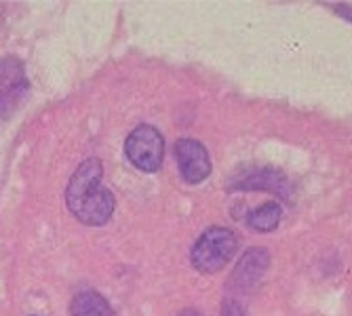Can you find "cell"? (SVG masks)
Returning <instances> with one entry per match:
<instances>
[{
	"label": "cell",
	"mask_w": 352,
	"mask_h": 316,
	"mask_svg": "<svg viewBox=\"0 0 352 316\" xmlns=\"http://www.w3.org/2000/svg\"><path fill=\"white\" fill-rule=\"evenodd\" d=\"M102 177L104 169L100 158H87L74 171L66 190L70 213L87 226H104L114 213V196L102 185Z\"/></svg>",
	"instance_id": "obj_1"
},
{
	"label": "cell",
	"mask_w": 352,
	"mask_h": 316,
	"mask_svg": "<svg viewBox=\"0 0 352 316\" xmlns=\"http://www.w3.org/2000/svg\"><path fill=\"white\" fill-rule=\"evenodd\" d=\"M239 251V236L228 228H209L201 234L190 253V262L199 272L213 274L226 268Z\"/></svg>",
	"instance_id": "obj_2"
},
{
	"label": "cell",
	"mask_w": 352,
	"mask_h": 316,
	"mask_svg": "<svg viewBox=\"0 0 352 316\" xmlns=\"http://www.w3.org/2000/svg\"><path fill=\"white\" fill-rule=\"evenodd\" d=\"M124 154L133 167L152 173L158 171L165 158V139L150 124H140L124 142Z\"/></svg>",
	"instance_id": "obj_3"
},
{
	"label": "cell",
	"mask_w": 352,
	"mask_h": 316,
	"mask_svg": "<svg viewBox=\"0 0 352 316\" xmlns=\"http://www.w3.org/2000/svg\"><path fill=\"white\" fill-rule=\"evenodd\" d=\"M270 268V253L264 247H253L247 249L241 260L236 262V268L230 274L228 280V295L239 297L241 293H249L255 284H258L266 270Z\"/></svg>",
	"instance_id": "obj_4"
},
{
	"label": "cell",
	"mask_w": 352,
	"mask_h": 316,
	"mask_svg": "<svg viewBox=\"0 0 352 316\" xmlns=\"http://www.w3.org/2000/svg\"><path fill=\"white\" fill-rule=\"evenodd\" d=\"M28 78L17 57L0 59V120H7L23 102Z\"/></svg>",
	"instance_id": "obj_5"
},
{
	"label": "cell",
	"mask_w": 352,
	"mask_h": 316,
	"mask_svg": "<svg viewBox=\"0 0 352 316\" xmlns=\"http://www.w3.org/2000/svg\"><path fill=\"white\" fill-rule=\"evenodd\" d=\"M175 161L188 183H201L211 173V161L205 146L197 139H179L175 144Z\"/></svg>",
	"instance_id": "obj_6"
},
{
	"label": "cell",
	"mask_w": 352,
	"mask_h": 316,
	"mask_svg": "<svg viewBox=\"0 0 352 316\" xmlns=\"http://www.w3.org/2000/svg\"><path fill=\"white\" fill-rule=\"evenodd\" d=\"M234 190H262V192H274L280 196L289 194V179H287L285 173H280L278 169L272 167H260V169H253L247 175L239 177L232 185Z\"/></svg>",
	"instance_id": "obj_7"
},
{
	"label": "cell",
	"mask_w": 352,
	"mask_h": 316,
	"mask_svg": "<svg viewBox=\"0 0 352 316\" xmlns=\"http://www.w3.org/2000/svg\"><path fill=\"white\" fill-rule=\"evenodd\" d=\"M72 316H114L110 304L95 291H82L78 293L70 304Z\"/></svg>",
	"instance_id": "obj_8"
},
{
	"label": "cell",
	"mask_w": 352,
	"mask_h": 316,
	"mask_svg": "<svg viewBox=\"0 0 352 316\" xmlns=\"http://www.w3.org/2000/svg\"><path fill=\"white\" fill-rule=\"evenodd\" d=\"M280 217H283V209L278 203H264L249 215L247 224L249 228L258 232H272L280 224Z\"/></svg>",
	"instance_id": "obj_9"
},
{
	"label": "cell",
	"mask_w": 352,
	"mask_h": 316,
	"mask_svg": "<svg viewBox=\"0 0 352 316\" xmlns=\"http://www.w3.org/2000/svg\"><path fill=\"white\" fill-rule=\"evenodd\" d=\"M221 316H249V312L241 297L226 295L221 302Z\"/></svg>",
	"instance_id": "obj_10"
},
{
	"label": "cell",
	"mask_w": 352,
	"mask_h": 316,
	"mask_svg": "<svg viewBox=\"0 0 352 316\" xmlns=\"http://www.w3.org/2000/svg\"><path fill=\"white\" fill-rule=\"evenodd\" d=\"M333 9H336V13H338L340 17H344L346 21L352 23V7H348V5H336Z\"/></svg>",
	"instance_id": "obj_11"
},
{
	"label": "cell",
	"mask_w": 352,
	"mask_h": 316,
	"mask_svg": "<svg viewBox=\"0 0 352 316\" xmlns=\"http://www.w3.org/2000/svg\"><path fill=\"white\" fill-rule=\"evenodd\" d=\"M177 316H201V314H199L197 310H192V308H188V310H182V312H179Z\"/></svg>",
	"instance_id": "obj_12"
}]
</instances>
